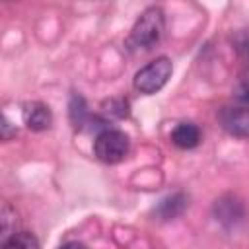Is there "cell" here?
Masks as SVG:
<instances>
[{"label":"cell","instance_id":"obj_11","mask_svg":"<svg viewBox=\"0 0 249 249\" xmlns=\"http://www.w3.org/2000/svg\"><path fill=\"white\" fill-rule=\"evenodd\" d=\"M0 226H2V241H6L10 235H14L18 231V216H16V210L10 206V204H4L2 206V214H0Z\"/></svg>","mask_w":249,"mask_h":249},{"label":"cell","instance_id":"obj_10","mask_svg":"<svg viewBox=\"0 0 249 249\" xmlns=\"http://www.w3.org/2000/svg\"><path fill=\"white\" fill-rule=\"evenodd\" d=\"M2 247H6V249H14V247H18V249H37L39 241L29 231H16L6 241H2Z\"/></svg>","mask_w":249,"mask_h":249},{"label":"cell","instance_id":"obj_14","mask_svg":"<svg viewBox=\"0 0 249 249\" xmlns=\"http://www.w3.org/2000/svg\"><path fill=\"white\" fill-rule=\"evenodd\" d=\"M241 99H245V101H249V82H247V86L243 88V93H241Z\"/></svg>","mask_w":249,"mask_h":249},{"label":"cell","instance_id":"obj_13","mask_svg":"<svg viewBox=\"0 0 249 249\" xmlns=\"http://www.w3.org/2000/svg\"><path fill=\"white\" fill-rule=\"evenodd\" d=\"M16 132H18V128H16V126H14V124L4 117V124H2V138H4V140H10V138H12V134H16Z\"/></svg>","mask_w":249,"mask_h":249},{"label":"cell","instance_id":"obj_1","mask_svg":"<svg viewBox=\"0 0 249 249\" xmlns=\"http://www.w3.org/2000/svg\"><path fill=\"white\" fill-rule=\"evenodd\" d=\"M165 31V16L163 10L160 6H150L146 8L140 18L136 19V23L130 29V35L126 39V47L132 53L138 51H150L154 49Z\"/></svg>","mask_w":249,"mask_h":249},{"label":"cell","instance_id":"obj_5","mask_svg":"<svg viewBox=\"0 0 249 249\" xmlns=\"http://www.w3.org/2000/svg\"><path fill=\"white\" fill-rule=\"evenodd\" d=\"M23 123L33 132H43L53 124L51 109L41 101H29L23 105Z\"/></svg>","mask_w":249,"mask_h":249},{"label":"cell","instance_id":"obj_2","mask_svg":"<svg viewBox=\"0 0 249 249\" xmlns=\"http://www.w3.org/2000/svg\"><path fill=\"white\" fill-rule=\"evenodd\" d=\"M130 140L119 128H103L93 142V154L103 163H119L128 156Z\"/></svg>","mask_w":249,"mask_h":249},{"label":"cell","instance_id":"obj_7","mask_svg":"<svg viewBox=\"0 0 249 249\" xmlns=\"http://www.w3.org/2000/svg\"><path fill=\"white\" fill-rule=\"evenodd\" d=\"M171 142L181 150H191L200 142V130L193 123H179L171 130Z\"/></svg>","mask_w":249,"mask_h":249},{"label":"cell","instance_id":"obj_6","mask_svg":"<svg viewBox=\"0 0 249 249\" xmlns=\"http://www.w3.org/2000/svg\"><path fill=\"white\" fill-rule=\"evenodd\" d=\"M214 214H216V220L222 222L224 226H233L243 218V206H241V202L237 198L224 196V198L216 200Z\"/></svg>","mask_w":249,"mask_h":249},{"label":"cell","instance_id":"obj_12","mask_svg":"<svg viewBox=\"0 0 249 249\" xmlns=\"http://www.w3.org/2000/svg\"><path fill=\"white\" fill-rule=\"evenodd\" d=\"M103 111L109 115V117H115V119H123L128 115V101L126 99H109L105 105H103Z\"/></svg>","mask_w":249,"mask_h":249},{"label":"cell","instance_id":"obj_8","mask_svg":"<svg viewBox=\"0 0 249 249\" xmlns=\"http://www.w3.org/2000/svg\"><path fill=\"white\" fill-rule=\"evenodd\" d=\"M185 208H187V196L183 193H173L160 200V204L156 206V216L160 220H173L179 214H183Z\"/></svg>","mask_w":249,"mask_h":249},{"label":"cell","instance_id":"obj_4","mask_svg":"<svg viewBox=\"0 0 249 249\" xmlns=\"http://www.w3.org/2000/svg\"><path fill=\"white\" fill-rule=\"evenodd\" d=\"M220 124L226 132L237 138H249V109L247 107H222Z\"/></svg>","mask_w":249,"mask_h":249},{"label":"cell","instance_id":"obj_3","mask_svg":"<svg viewBox=\"0 0 249 249\" xmlns=\"http://www.w3.org/2000/svg\"><path fill=\"white\" fill-rule=\"evenodd\" d=\"M171 72H173L171 60L167 56H158L156 60L148 62L134 74V80H132L134 89H138L144 95H152L167 84V80L171 78Z\"/></svg>","mask_w":249,"mask_h":249},{"label":"cell","instance_id":"obj_9","mask_svg":"<svg viewBox=\"0 0 249 249\" xmlns=\"http://www.w3.org/2000/svg\"><path fill=\"white\" fill-rule=\"evenodd\" d=\"M70 123L76 126V128H82L88 121V107H86V101L82 95L74 93L70 97Z\"/></svg>","mask_w":249,"mask_h":249}]
</instances>
